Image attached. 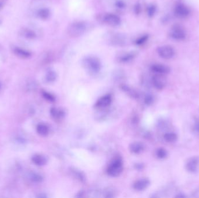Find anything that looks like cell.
<instances>
[{"label": "cell", "mask_w": 199, "mask_h": 198, "mask_svg": "<svg viewBox=\"0 0 199 198\" xmlns=\"http://www.w3.org/2000/svg\"><path fill=\"white\" fill-rule=\"evenodd\" d=\"M89 29V25L86 22L78 21L68 26L67 33L70 37L77 38L85 34Z\"/></svg>", "instance_id": "obj_1"}, {"label": "cell", "mask_w": 199, "mask_h": 198, "mask_svg": "<svg viewBox=\"0 0 199 198\" xmlns=\"http://www.w3.org/2000/svg\"><path fill=\"white\" fill-rule=\"evenodd\" d=\"M83 67L92 75H96L100 72L102 63L97 57L89 55L84 57L82 60Z\"/></svg>", "instance_id": "obj_2"}, {"label": "cell", "mask_w": 199, "mask_h": 198, "mask_svg": "<svg viewBox=\"0 0 199 198\" xmlns=\"http://www.w3.org/2000/svg\"><path fill=\"white\" fill-rule=\"evenodd\" d=\"M106 38L107 42L112 46L122 47L126 46L128 43L127 36L121 33H110Z\"/></svg>", "instance_id": "obj_3"}, {"label": "cell", "mask_w": 199, "mask_h": 198, "mask_svg": "<svg viewBox=\"0 0 199 198\" xmlns=\"http://www.w3.org/2000/svg\"><path fill=\"white\" fill-rule=\"evenodd\" d=\"M123 171V162L121 157L114 159L109 164L107 172L109 176L112 177H118Z\"/></svg>", "instance_id": "obj_4"}, {"label": "cell", "mask_w": 199, "mask_h": 198, "mask_svg": "<svg viewBox=\"0 0 199 198\" xmlns=\"http://www.w3.org/2000/svg\"><path fill=\"white\" fill-rule=\"evenodd\" d=\"M137 55V51H122L116 56V60L120 63H130L135 59Z\"/></svg>", "instance_id": "obj_5"}, {"label": "cell", "mask_w": 199, "mask_h": 198, "mask_svg": "<svg viewBox=\"0 0 199 198\" xmlns=\"http://www.w3.org/2000/svg\"><path fill=\"white\" fill-rule=\"evenodd\" d=\"M102 20L107 25L112 27L118 26L121 23V20L119 17L112 13H107L104 14L102 16Z\"/></svg>", "instance_id": "obj_6"}, {"label": "cell", "mask_w": 199, "mask_h": 198, "mask_svg": "<svg viewBox=\"0 0 199 198\" xmlns=\"http://www.w3.org/2000/svg\"><path fill=\"white\" fill-rule=\"evenodd\" d=\"M157 53L159 56L165 59H171L175 55L174 48L169 46H160L157 49Z\"/></svg>", "instance_id": "obj_7"}, {"label": "cell", "mask_w": 199, "mask_h": 198, "mask_svg": "<svg viewBox=\"0 0 199 198\" xmlns=\"http://www.w3.org/2000/svg\"><path fill=\"white\" fill-rule=\"evenodd\" d=\"M112 101V97L111 94H106L100 98L95 104V107L100 109H106L110 105Z\"/></svg>", "instance_id": "obj_8"}, {"label": "cell", "mask_w": 199, "mask_h": 198, "mask_svg": "<svg viewBox=\"0 0 199 198\" xmlns=\"http://www.w3.org/2000/svg\"><path fill=\"white\" fill-rule=\"evenodd\" d=\"M152 84L156 89L161 90L166 86L167 79L164 75L156 74L152 77Z\"/></svg>", "instance_id": "obj_9"}, {"label": "cell", "mask_w": 199, "mask_h": 198, "mask_svg": "<svg viewBox=\"0 0 199 198\" xmlns=\"http://www.w3.org/2000/svg\"><path fill=\"white\" fill-rule=\"evenodd\" d=\"M171 36L175 40H182L186 37V33L180 26L176 25L171 30Z\"/></svg>", "instance_id": "obj_10"}, {"label": "cell", "mask_w": 199, "mask_h": 198, "mask_svg": "<svg viewBox=\"0 0 199 198\" xmlns=\"http://www.w3.org/2000/svg\"><path fill=\"white\" fill-rule=\"evenodd\" d=\"M199 167V157H193L187 162L186 168L191 173L196 172Z\"/></svg>", "instance_id": "obj_11"}, {"label": "cell", "mask_w": 199, "mask_h": 198, "mask_svg": "<svg viewBox=\"0 0 199 198\" xmlns=\"http://www.w3.org/2000/svg\"><path fill=\"white\" fill-rule=\"evenodd\" d=\"M189 9L185 5L178 4L175 8V14L179 18H185L189 15Z\"/></svg>", "instance_id": "obj_12"}, {"label": "cell", "mask_w": 199, "mask_h": 198, "mask_svg": "<svg viewBox=\"0 0 199 198\" xmlns=\"http://www.w3.org/2000/svg\"><path fill=\"white\" fill-rule=\"evenodd\" d=\"M151 70L152 72L156 73V74L163 75H165L170 72V68L165 65L156 63L153 64L151 66Z\"/></svg>", "instance_id": "obj_13"}, {"label": "cell", "mask_w": 199, "mask_h": 198, "mask_svg": "<svg viewBox=\"0 0 199 198\" xmlns=\"http://www.w3.org/2000/svg\"><path fill=\"white\" fill-rule=\"evenodd\" d=\"M150 184L148 178H143L136 181L133 184V188L137 191H142L147 189Z\"/></svg>", "instance_id": "obj_14"}, {"label": "cell", "mask_w": 199, "mask_h": 198, "mask_svg": "<svg viewBox=\"0 0 199 198\" xmlns=\"http://www.w3.org/2000/svg\"><path fill=\"white\" fill-rule=\"evenodd\" d=\"M19 34L22 37L30 40H35L37 38V34L34 30L27 27L22 28L19 31Z\"/></svg>", "instance_id": "obj_15"}, {"label": "cell", "mask_w": 199, "mask_h": 198, "mask_svg": "<svg viewBox=\"0 0 199 198\" xmlns=\"http://www.w3.org/2000/svg\"><path fill=\"white\" fill-rule=\"evenodd\" d=\"M12 51L15 55L22 59L29 58L32 55V53L30 51L26 50L25 49H22L17 46L13 47Z\"/></svg>", "instance_id": "obj_16"}, {"label": "cell", "mask_w": 199, "mask_h": 198, "mask_svg": "<svg viewBox=\"0 0 199 198\" xmlns=\"http://www.w3.org/2000/svg\"><path fill=\"white\" fill-rule=\"evenodd\" d=\"M112 5L117 11L123 12L127 9V0H112Z\"/></svg>", "instance_id": "obj_17"}, {"label": "cell", "mask_w": 199, "mask_h": 198, "mask_svg": "<svg viewBox=\"0 0 199 198\" xmlns=\"http://www.w3.org/2000/svg\"><path fill=\"white\" fill-rule=\"evenodd\" d=\"M144 144L140 142H134L129 145L130 151L135 154L141 153L144 150Z\"/></svg>", "instance_id": "obj_18"}, {"label": "cell", "mask_w": 199, "mask_h": 198, "mask_svg": "<svg viewBox=\"0 0 199 198\" xmlns=\"http://www.w3.org/2000/svg\"><path fill=\"white\" fill-rule=\"evenodd\" d=\"M32 162L37 166H43L47 164V157L43 155L36 154L32 157Z\"/></svg>", "instance_id": "obj_19"}, {"label": "cell", "mask_w": 199, "mask_h": 198, "mask_svg": "<svg viewBox=\"0 0 199 198\" xmlns=\"http://www.w3.org/2000/svg\"><path fill=\"white\" fill-rule=\"evenodd\" d=\"M51 11L47 8H42L37 12V17L42 20H47L51 17Z\"/></svg>", "instance_id": "obj_20"}, {"label": "cell", "mask_w": 199, "mask_h": 198, "mask_svg": "<svg viewBox=\"0 0 199 198\" xmlns=\"http://www.w3.org/2000/svg\"><path fill=\"white\" fill-rule=\"evenodd\" d=\"M50 114L53 118L58 120L64 118L65 115V112L64 110L62 109L54 107L50 109Z\"/></svg>", "instance_id": "obj_21"}, {"label": "cell", "mask_w": 199, "mask_h": 198, "mask_svg": "<svg viewBox=\"0 0 199 198\" xmlns=\"http://www.w3.org/2000/svg\"><path fill=\"white\" fill-rule=\"evenodd\" d=\"M36 130L38 134L42 137H46L49 134V127L44 123L38 124L36 128Z\"/></svg>", "instance_id": "obj_22"}, {"label": "cell", "mask_w": 199, "mask_h": 198, "mask_svg": "<svg viewBox=\"0 0 199 198\" xmlns=\"http://www.w3.org/2000/svg\"><path fill=\"white\" fill-rule=\"evenodd\" d=\"M121 88L122 89V90L124 91V92L127 93L129 96L132 97V98H136L138 97V94L137 93L135 89L129 87L127 85H121Z\"/></svg>", "instance_id": "obj_23"}, {"label": "cell", "mask_w": 199, "mask_h": 198, "mask_svg": "<svg viewBox=\"0 0 199 198\" xmlns=\"http://www.w3.org/2000/svg\"><path fill=\"white\" fill-rule=\"evenodd\" d=\"M57 78V73L53 70H49L47 71L46 76L45 79L48 83H53L54 82Z\"/></svg>", "instance_id": "obj_24"}, {"label": "cell", "mask_w": 199, "mask_h": 198, "mask_svg": "<svg viewBox=\"0 0 199 198\" xmlns=\"http://www.w3.org/2000/svg\"><path fill=\"white\" fill-rule=\"evenodd\" d=\"M30 180L36 183H40L42 182L43 180V177L38 173L36 172H32L29 174Z\"/></svg>", "instance_id": "obj_25"}, {"label": "cell", "mask_w": 199, "mask_h": 198, "mask_svg": "<svg viewBox=\"0 0 199 198\" xmlns=\"http://www.w3.org/2000/svg\"><path fill=\"white\" fill-rule=\"evenodd\" d=\"M177 135L173 132H170V133H167L164 135V138L165 141L168 142H174L177 141Z\"/></svg>", "instance_id": "obj_26"}, {"label": "cell", "mask_w": 199, "mask_h": 198, "mask_svg": "<svg viewBox=\"0 0 199 198\" xmlns=\"http://www.w3.org/2000/svg\"><path fill=\"white\" fill-rule=\"evenodd\" d=\"M148 38V36L147 34H144L142 36H140L139 37H138L137 38H136L135 41V44L139 46H142L144 44H145L146 42H147V40Z\"/></svg>", "instance_id": "obj_27"}, {"label": "cell", "mask_w": 199, "mask_h": 198, "mask_svg": "<svg viewBox=\"0 0 199 198\" xmlns=\"http://www.w3.org/2000/svg\"><path fill=\"white\" fill-rule=\"evenodd\" d=\"M156 156L158 158L160 159H165V157L168 155L167 151L164 148H158L156 152Z\"/></svg>", "instance_id": "obj_28"}, {"label": "cell", "mask_w": 199, "mask_h": 198, "mask_svg": "<svg viewBox=\"0 0 199 198\" xmlns=\"http://www.w3.org/2000/svg\"><path fill=\"white\" fill-rule=\"evenodd\" d=\"M154 101V98L153 97V95L148 94L147 95H145L144 98V104L147 105H151L153 104V102Z\"/></svg>", "instance_id": "obj_29"}, {"label": "cell", "mask_w": 199, "mask_h": 198, "mask_svg": "<svg viewBox=\"0 0 199 198\" xmlns=\"http://www.w3.org/2000/svg\"><path fill=\"white\" fill-rule=\"evenodd\" d=\"M42 96L47 100V101L54 102L55 101V98L51 93L46 91H42Z\"/></svg>", "instance_id": "obj_30"}, {"label": "cell", "mask_w": 199, "mask_h": 198, "mask_svg": "<svg viewBox=\"0 0 199 198\" xmlns=\"http://www.w3.org/2000/svg\"><path fill=\"white\" fill-rule=\"evenodd\" d=\"M156 12V7L154 5H150L147 8V13L148 17H152Z\"/></svg>", "instance_id": "obj_31"}, {"label": "cell", "mask_w": 199, "mask_h": 198, "mask_svg": "<svg viewBox=\"0 0 199 198\" xmlns=\"http://www.w3.org/2000/svg\"><path fill=\"white\" fill-rule=\"evenodd\" d=\"M74 174L77 176V178L81 181H85V176L82 174V173L81 171H74Z\"/></svg>", "instance_id": "obj_32"}, {"label": "cell", "mask_w": 199, "mask_h": 198, "mask_svg": "<svg viewBox=\"0 0 199 198\" xmlns=\"http://www.w3.org/2000/svg\"><path fill=\"white\" fill-rule=\"evenodd\" d=\"M134 11H135V12L136 15H139L140 14L141 11H142V7H141V5H140L139 3H137L135 5Z\"/></svg>", "instance_id": "obj_33"}, {"label": "cell", "mask_w": 199, "mask_h": 198, "mask_svg": "<svg viewBox=\"0 0 199 198\" xmlns=\"http://www.w3.org/2000/svg\"><path fill=\"white\" fill-rule=\"evenodd\" d=\"M135 168L137 170H142L144 168V165L141 163H137L135 164Z\"/></svg>", "instance_id": "obj_34"}, {"label": "cell", "mask_w": 199, "mask_h": 198, "mask_svg": "<svg viewBox=\"0 0 199 198\" xmlns=\"http://www.w3.org/2000/svg\"><path fill=\"white\" fill-rule=\"evenodd\" d=\"M195 130L199 133V120L197 121L195 125Z\"/></svg>", "instance_id": "obj_35"}, {"label": "cell", "mask_w": 199, "mask_h": 198, "mask_svg": "<svg viewBox=\"0 0 199 198\" xmlns=\"http://www.w3.org/2000/svg\"><path fill=\"white\" fill-rule=\"evenodd\" d=\"M37 197H38V198H46L47 196L44 194H40V195L37 196Z\"/></svg>", "instance_id": "obj_36"}, {"label": "cell", "mask_w": 199, "mask_h": 198, "mask_svg": "<svg viewBox=\"0 0 199 198\" xmlns=\"http://www.w3.org/2000/svg\"><path fill=\"white\" fill-rule=\"evenodd\" d=\"M3 6H4L3 3L1 2H0V10L3 8Z\"/></svg>", "instance_id": "obj_37"}, {"label": "cell", "mask_w": 199, "mask_h": 198, "mask_svg": "<svg viewBox=\"0 0 199 198\" xmlns=\"http://www.w3.org/2000/svg\"><path fill=\"white\" fill-rule=\"evenodd\" d=\"M0 88H1V85H0Z\"/></svg>", "instance_id": "obj_38"}]
</instances>
